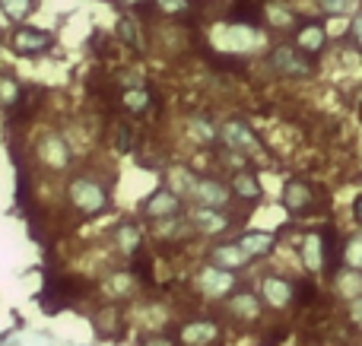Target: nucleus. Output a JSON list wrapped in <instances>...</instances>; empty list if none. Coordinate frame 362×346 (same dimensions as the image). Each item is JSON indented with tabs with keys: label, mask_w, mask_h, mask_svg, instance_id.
<instances>
[{
	"label": "nucleus",
	"mask_w": 362,
	"mask_h": 346,
	"mask_svg": "<svg viewBox=\"0 0 362 346\" xmlns=\"http://www.w3.org/2000/svg\"><path fill=\"white\" fill-rule=\"evenodd\" d=\"M270 67L280 76H289V80H305V76L315 73L312 54H305L299 44H276L270 51Z\"/></svg>",
	"instance_id": "f257e3e1"
},
{
	"label": "nucleus",
	"mask_w": 362,
	"mask_h": 346,
	"mask_svg": "<svg viewBox=\"0 0 362 346\" xmlns=\"http://www.w3.org/2000/svg\"><path fill=\"white\" fill-rule=\"evenodd\" d=\"M67 191H70V203H74L83 216L102 213V210L108 207V191H105V184H99L95 178H86V175L74 178Z\"/></svg>",
	"instance_id": "f03ea898"
},
{
	"label": "nucleus",
	"mask_w": 362,
	"mask_h": 346,
	"mask_svg": "<svg viewBox=\"0 0 362 346\" xmlns=\"http://www.w3.org/2000/svg\"><path fill=\"white\" fill-rule=\"evenodd\" d=\"M83 280L80 277H51L48 280V286H45V299H42V305L48 311H57V309H64V305H70L74 299H80L83 296Z\"/></svg>",
	"instance_id": "7ed1b4c3"
},
{
	"label": "nucleus",
	"mask_w": 362,
	"mask_h": 346,
	"mask_svg": "<svg viewBox=\"0 0 362 346\" xmlns=\"http://www.w3.org/2000/svg\"><path fill=\"white\" fill-rule=\"evenodd\" d=\"M13 48H16L23 57L45 54V51L54 48V32L35 29V25H23V29L13 32Z\"/></svg>",
	"instance_id": "20e7f679"
},
{
	"label": "nucleus",
	"mask_w": 362,
	"mask_h": 346,
	"mask_svg": "<svg viewBox=\"0 0 362 346\" xmlns=\"http://www.w3.org/2000/svg\"><path fill=\"white\" fill-rule=\"evenodd\" d=\"M219 137H223V143L229 146V150H235V153H257L261 150V143H257V133L251 131L245 121H238V118H232V121H226L223 124V131H219Z\"/></svg>",
	"instance_id": "39448f33"
},
{
	"label": "nucleus",
	"mask_w": 362,
	"mask_h": 346,
	"mask_svg": "<svg viewBox=\"0 0 362 346\" xmlns=\"http://www.w3.org/2000/svg\"><path fill=\"white\" fill-rule=\"evenodd\" d=\"M144 213H146V220H156V222L172 220V216L181 213V194H175L169 188H159L156 194L144 201Z\"/></svg>",
	"instance_id": "423d86ee"
},
{
	"label": "nucleus",
	"mask_w": 362,
	"mask_h": 346,
	"mask_svg": "<svg viewBox=\"0 0 362 346\" xmlns=\"http://www.w3.org/2000/svg\"><path fill=\"white\" fill-rule=\"evenodd\" d=\"M283 207H286L293 216L312 213V207H315V191H312V184L299 181V178L286 181V188H283Z\"/></svg>",
	"instance_id": "0eeeda50"
},
{
	"label": "nucleus",
	"mask_w": 362,
	"mask_h": 346,
	"mask_svg": "<svg viewBox=\"0 0 362 346\" xmlns=\"http://www.w3.org/2000/svg\"><path fill=\"white\" fill-rule=\"evenodd\" d=\"M197 283H200V292H206V296H226V292L235 290V273L213 264V267H204V270H200Z\"/></svg>",
	"instance_id": "6e6552de"
},
{
	"label": "nucleus",
	"mask_w": 362,
	"mask_h": 346,
	"mask_svg": "<svg viewBox=\"0 0 362 346\" xmlns=\"http://www.w3.org/2000/svg\"><path fill=\"white\" fill-rule=\"evenodd\" d=\"M194 197L200 201V207H216V210H223L226 203L232 201V188H226V184L216 181V178H197Z\"/></svg>",
	"instance_id": "1a4fd4ad"
},
{
	"label": "nucleus",
	"mask_w": 362,
	"mask_h": 346,
	"mask_svg": "<svg viewBox=\"0 0 362 346\" xmlns=\"http://www.w3.org/2000/svg\"><path fill=\"white\" fill-rule=\"evenodd\" d=\"M38 156H42L54 172H61V169H67V162H70V146H67V140H61L57 133H48V137H42Z\"/></svg>",
	"instance_id": "9d476101"
},
{
	"label": "nucleus",
	"mask_w": 362,
	"mask_h": 346,
	"mask_svg": "<svg viewBox=\"0 0 362 346\" xmlns=\"http://www.w3.org/2000/svg\"><path fill=\"white\" fill-rule=\"evenodd\" d=\"M261 292H264V302L274 305V309H286L289 302H296V286L280 277H264Z\"/></svg>",
	"instance_id": "9b49d317"
},
{
	"label": "nucleus",
	"mask_w": 362,
	"mask_h": 346,
	"mask_svg": "<svg viewBox=\"0 0 362 346\" xmlns=\"http://www.w3.org/2000/svg\"><path fill=\"white\" fill-rule=\"evenodd\" d=\"M296 44H299L305 54H321L327 48V32L321 23H302V29L296 32Z\"/></svg>",
	"instance_id": "f8f14e48"
},
{
	"label": "nucleus",
	"mask_w": 362,
	"mask_h": 346,
	"mask_svg": "<svg viewBox=\"0 0 362 346\" xmlns=\"http://www.w3.org/2000/svg\"><path fill=\"white\" fill-rule=\"evenodd\" d=\"M302 261L308 270H321L327 267V245H325V232H312L302 239Z\"/></svg>",
	"instance_id": "ddd939ff"
},
{
	"label": "nucleus",
	"mask_w": 362,
	"mask_h": 346,
	"mask_svg": "<svg viewBox=\"0 0 362 346\" xmlns=\"http://www.w3.org/2000/svg\"><path fill=\"white\" fill-rule=\"evenodd\" d=\"M194 226H197L204 235H219L232 226V220L216 207H200L197 213H194Z\"/></svg>",
	"instance_id": "4468645a"
},
{
	"label": "nucleus",
	"mask_w": 362,
	"mask_h": 346,
	"mask_svg": "<svg viewBox=\"0 0 362 346\" xmlns=\"http://www.w3.org/2000/svg\"><path fill=\"white\" fill-rule=\"evenodd\" d=\"M210 261L216 267H223V270L235 273V270H242V267H248L251 258L242 251V245L235 241V245H216V248H213V254H210Z\"/></svg>",
	"instance_id": "2eb2a0df"
},
{
	"label": "nucleus",
	"mask_w": 362,
	"mask_h": 346,
	"mask_svg": "<svg viewBox=\"0 0 362 346\" xmlns=\"http://www.w3.org/2000/svg\"><path fill=\"white\" fill-rule=\"evenodd\" d=\"M219 337V328L213 321H191L181 328V343L187 346H206Z\"/></svg>",
	"instance_id": "dca6fc26"
},
{
	"label": "nucleus",
	"mask_w": 362,
	"mask_h": 346,
	"mask_svg": "<svg viewBox=\"0 0 362 346\" xmlns=\"http://www.w3.org/2000/svg\"><path fill=\"white\" fill-rule=\"evenodd\" d=\"M238 245H242V251L248 254V258H264V254L274 251L276 239L270 232H245L242 239H238Z\"/></svg>",
	"instance_id": "f3484780"
},
{
	"label": "nucleus",
	"mask_w": 362,
	"mask_h": 346,
	"mask_svg": "<svg viewBox=\"0 0 362 346\" xmlns=\"http://www.w3.org/2000/svg\"><path fill=\"white\" fill-rule=\"evenodd\" d=\"M334 286L344 299H359L362 296V270H353V267H340V273H334Z\"/></svg>",
	"instance_id": "a211bd4d"
},
{
	"label": "nucleus",
	"mask_w": 362,
	"mask_h": 346,
	"mask_svg": "<svg viewBox=\"0 0 362 346\" xmlns=\"http://www.w3.org/2000/svg\"><path fill=\"white\" fill-rule=\"evenodd\" d=\"M229 311L235 318H242V321H255V318L261 315V299H257L255 292H235V296L229 299Z\"/></svg>",
	"instance_id": "6ab92c4d"
},
{
	"label": "nucleus",
	"mask_w": 362,
	"mask_h": 346,
	"mask_svg": "<svg viewBox=\"0 0 362 346\" xmlns=\"http://www.w3.org/2000/svg\"><path fill=\"white\" fill-rule=\"evenodd\" d=\"M118 102L127 108V112H134V114H144L146 108H150V102H153V93L146 86H137V89H124V93L118 95Z\"/></svg>",
	"instance_id": "aec40b11"
},
{
	"label": "nucleus",
	"mask_w": 362,
	"mask_h": 346,
	"mask_svg": "<svg viewBox=\"0 0 362 346\" xmlns=\"http://www.w3.org/2000/svg\"><path fill=\"white\" fill-rule=\"evenodd\" d=\"M232 191H235L242 201H251V203L261 197V184H257V178L251 175V172H245V169L235 172V178H232Z\"/></svg>",
	"instance_id": "412c9836"
},
{
	"label": "nucleus",
	"mask_w": 362,
	"mask_h": 346,
	"mask_svg": "<svg viewBox=\"0 0 362 346\" xmlns=\"http://www.w3.org/2000/svg\"><path fill=\"white\" fill-rule=\"evenodd\" d=\"M95 328H99L102 337H118L121 328H124V321L118 318V309H115V305H108V309H102L99 315H95Z\"/></svg>",
	"instance_id": "4be33fe9"
},
{
	"label": "nucleus",
	"mask_w": 362,
	"mask_h": 346,
	"mask_svg": "<svg viewBox=\"0 0 362 346\" xmlns=\"http://www.w3.org/2000/svg\"><path fill=\"white\" fill-rule=\"evenodd\" d=\"M134 286H137V280H134V273H115L112 280H108L102 290L108 292L112 299H127L134 292Z\"/></svg>",
	"instance_id": "5701e85b"
},
{
	"label": "nucleus",
	"mask_w": 362,
	"mask_h": 346,
	"mask_svg": "<svg viewBox=\"0 0 362 346\" xmlns=\"http://www.w3.org/2000/svg\"><path fill=\"white\" fill-rule=\"evenodd\" d=\"M340 261H344V267L362 270V235H353V239H346V245L340 248Z\"/></svg>",
	"instance_id": "b1692460"
},
{
	"label": "nucleus",
	"mask_w": 362,
	"mask_h": 346,
	"mask_svg": "<svg viewBox=\"0 0 362 346\" xmlns=\"http://www.w3.org/2000/svg\"><path fill=\"white\" fill-rule=\"evenodd\" d=\"M118 35L124 44H131L134 51H144V42H140V29L134 23V16H121L118 19Z\"/></svg>",
	"instance_id": "393cba45"
},
{
	"label": "nucleus",
	"mask_w": 362,
	"mask_h": 346,
	"mask_svg": "<svg viewBox=\"0 0 362 346\" xmlns=\"http://www.w3.org/2000/svg\"><path fill=\"white\" fill-rule=\"evenodd\" d=\"M0 10H4L13 23H19V19H25L35 10V0H0Z\"/></svg>",
	"instance_id": "a878e982"
},
{
	"label": "nucleus",
	"mask_w": 362,
	"mask_h": 346,
	"mask_svg": "<svg viewBox=\"0 0 362 346\" xmlns=\"http://www.w3.org/2000/svg\"><path fill=\"white\" fill-rule=\"evenodd\" d=\"M118 241L121 248H124L127 254H137L140 251V232L134 222H124V226H118Z\"/></svg>",
	"instance_id": "bb28decb"
},
{
	"label": "nucleus",
	"mask_w": 362,
	"mask_h": 346,
	"mask_svg": "<svg viewBox=\"0 0 362 346\" xmlns=\"http://www.w3.org/2000/svg\"><path fill=\"white\" fill-rule=\"evenodd\" d=\"M153 6H156L163 16H187V13L194 10L191 0H153Z\"/></svg>",
	"instance_id": "cd10ccee"
},
{
	"label": "nucleus",
	"mask_w": 362,
	"mask_h": 346,
	"mask_svg": "<svg viewBox=\"0 0 362 346\" xmlns=\"http://www.w3.org/2000/svg\"><path fill=\"white\" fill-rule=\"evenodd\" d=\"M19 89H23V86H16V83H13L10 76H0V105H6V108L16 105Z\"/></svg>",
	"instance_id": "c85d7f7f"
},
{
	"label": "nucleus",
	"mask_w": 362,
	"mask_h": 346,
	"mask_svg": "<svg viewBox=\"0 0 362 346\" xmlns=\"http://www.w3.org/2000/svg\"><path fill=\"white\" fill-rule=\"evenodd\" d=\"M264 19L274 25H293V10H286V6H267V13H264Z\"/></svg>",
	"instance_id": "c756f323"
},
{
	"label": "nucleus",
	"mask_w": 362,
	"mask_h": 346,
	"mask_svg": "<svg viewBox=\"0 0 362 346\" xmlns=\"http://www.w3.org/2000/svg\"><path fill=\"white\" fill-rule=\"evenodd\" d=\"M115 137H118L115 143H118L121 153H131L134 150V127L131 124H124V121H121V124L115 127Z\"/></svg>",
	"instance_id": "7c9ffc66"
},
{
	"label": "nucleus",
	"mask_w": 362,
	"mask_h": 346,
	"mask_svg": "<svg viewBox=\"0 0 362 346\" xmlns=\"http://www.w3.org/2000/svg\"><path fill=\"white\" fill-rule=\"evenodd\" d=\"M191 133L194 137H200L204 143H213V140H216V131H213L206 121H200V118H191Z\"/></svg>",
	"instance_id": "2f4dec72"
},
{
	"label": "nucleus",
	"mask_w": 362,
	"mask_h": 346,
	"mask_svg": "<svg viewBox=\"0 0 362 346\" xmlns=\"http://www.w3.org/2000/svg\"><path fill=\"white\" fill-rule=\"evenodd\" d=\"M318 6L327 13V16H344L353 6V0H318Z\"/></svg>",
	"instance_id": "473e14b6"
},
{
	"label": "nucleus",
	"mask_w": 362,
	"mask_h": 346,
	"mask_svg": "<svg viewBox=\"0 0 362 346\" xmlns=\"http://www.w3.org/2000/svg\"><path fill=\"white\" fill-rule=\"evenodd\" d=\"M350 38L356 42V48L362 51V13H359L356 19H353V25H350Z\"/></svg>",
	"instance_id": "72a5a7b5"
},
{
	"label": "nucleus",
	"mask_w": 362,
	"mask_h": 346,
	"mask_svg": "<svg viewBox=\"0 0 362 346\" xmlns=\"http://www.w3.org/2000/svg\"><path fill=\"white\" fill-rule=\"evenodd\" d=\"M350 318H353V324H356V328H362V296L350 302Z\"/></svg>",
	"instance_id": "f704fd0d"
},
{
	"label": "nucleus",
	"mask_w": 362,
	"mask_h": 346,
	"mask_svg": "<svg viewBox=\"0 0 362 346\" xmlns=\"http://www.w3.org/2000/svg\"><path fill=\"white\" fill-rule=\"evenodd\" d=\"M144 346H175V340H169V337H146Z\"/></svg>",
	"instance_id": "c9c22d12"
},
{
	"label": "nucleus",
	"mask_w": 362,
	"mask_h": 346,
	"mask_svg": "<svg viewBox=\"0 0 362 346\" xmlns=\"http://www.w3.org/2000/svg\"><path fill=\"white\" fill-rule=\"evenodd\" d=\"M353 216H356V222H362V194L353 201Z\"/></svg>",
	"instance_id": "e433bc0d"
}]
</instances>
